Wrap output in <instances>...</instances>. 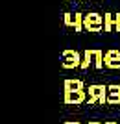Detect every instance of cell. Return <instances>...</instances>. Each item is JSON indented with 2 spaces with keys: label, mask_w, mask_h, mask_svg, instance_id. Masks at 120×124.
I'll return each mask as SVG.
<instances>
[{
  "label": "cell",
  "mask_w": 120,
  "mask_h": 124,
  "mask_svg": "<svg viewBox=\"0 0 120 124\" xmlns=\"http://www.w3.org/2000/svg\"><path fill=\"white\" fill-rule=\"evenodd\" d=\"M87 104L89 106H92V104L105 106L107 104V85H104V83L89 85V89H87Z\"/></svg>",
  "instance_id": "1"
},
{
  "label": "cell",
  "mask_w": 120,
  "mask_h": 124,
  "mask_svg": "<svg viewBox=\"0 0 120 124\" xmlns=\"http://www.w3.org/2000/svg\"><path fill=\"white\" fill-rule=\"evenodd\" d=\"M81 59H83V54H79L78 50H63L61 54V67L63 69H78L81 67Z\"/></svg>",
  "instance_id": "2"
},
{
  "label": "cell",
  "mask_w": 120,
  "mask_h": 124,
  "mask_svg": "<svg viewBox=\"0 0 120 124\" xmlns=\"http://www.w3.org/2000/svg\"><path fill=\"white\" fill-rule=\"evenodd\" d=\"M83 26L87 31H102V28H104V17L100 15V13H94V11H91V13H85V19H83Z\"/></svg>",
  "instance_id": "3"
},
{
  "label": "cell",
  "mask_w": 120,
  "mask_h": 124,
  "mask_svg": "<svg viewBox=\"0 0 120 124\" xmlns=\"http://www.w3.org/2000/svg\"><path fill=\"white\" fill-rule=\"evenodd\" d=\"M63 102H65V106H79V104L87 102V91L85 89H79V91H65Z\"/></svg>",
  "instance_id": "4"
},
{
  "label": "cell",
  "mask_w": 120,
  "mask_h": 124,
  "mask_svg": "<svg viewBox=\"0 0 120 124\" xmlns=\"http://www.w3.org/2000/svg\"><path fill=\"white\" fill-rule=\"evenodd\" d=\"M104 61H105V69L118 70V69H120V50H116V48L107 50V52H105V56H104Z\"/></svg>",
  "instance_id": "5"
},
{
  "label": "cell",
  "mask_w": 120,
  "mask_h": 124,
  "mask_svg": "<svg viewBox=\"0 0 120 124\" xmlns=\"http://www.w3.org/2000/svg\"><path fill=\"white\" fill-rule=\"evenodd\" d=\"M107 104L120 106V85H107Z\"/></svg>",
  "instance_id": "6"
},
{
  "label": "cell",
  "mask_w": 120,
  "mask_h": 124,
  "mask_svg": "<svg viewBox=\"0 0 120 124\" xmlns=\"http://www.w3.org/2000/svg\"><path fill=\"white\" fill-rule=\"evenodd\" d=\"M63 89L65 91H79V89H85V83L83 80H76V78H68V80H65L63 82Z\"/></svg>",
  "instance_id": "7"
},
{
  "label": "cell",
  "mask_w": 120,
  "mask_h": 124,
  "mask_svg": "<svg viewBox=\"0 0 120 124\" xmlns=\"http://www.w3.org/2000/svg\"><path fill=\"white\" fill-rule=\"evenodd\" d=\"M92 59H94V50L87 48V50L83 52V59H81V67H79V69L87 70V69H89V65L92 63Z\"/></svg>",
  "instance_id": "8"
},
{
  "label": "cell",
  "mask_w": 120,
  "mask_h": 124,
  "mask_svg": "<svg viewBox=\"0 0 120 124\" xmlns=\"http://www.w3.org/2000/svg\"><path fill=\"white\" fill-rule=\"evenodd\" d=\"M115 30V15L105 13L104 15V31H113Z\"/></svg>",
  "instance_id": "9"
},
{
  "label": "cell",
  "mask_w": 120,
  "mask_h": 124,
  "mask_svg": "<svg viewBox=\"0 0 120 124\" xmlns=\"http://www.w3.org/2000/svg\"><path fill=\"white\" fill-rule=\"evenodd\" d=\"M83 19H85V15L83 13H74V31H83L85 30V26H83Z\"/></svg>",
  "instance_id": "10"
},
{
  "label": "cell",
  "mask_w": 120,
  "mask_h": 124,
  "mask_svg": "<svg viewBox=\"0 0 120 124\" xmlns=\"http://www.w3.org/2000/svg\"><path fill=\"white\" fill-rule=\"evenodd\" d=\"M104 52L102 50H94V67L98 69V70H102V69L105 67V61H104Z\"/></svg>",
  "instance_id": "11"
},
{
  "label": "cell",
  "mask_w": 120,
  "mask_h": 124,
  "mask_svg": "<svg viewBox=\"0 0 120 124\" xmlns=\"http://www.w3.org/2000/svg\"><path fill=\"white\" fill-rule=\"evenodd\" d=\"M63 22H65V26L74 28V15L72 13H65V15H63Z\"/></svg>",
  "instance_id": "12"
},
{
  "label": "cell",
  "mask_w": 120,
  "mask_h": 124,
  "mask_svg": "<svg viewBox=\"0 0 120 124\" xmlns=\"http://www.w3.org/2000/svg\"><path fill=\"white\" fill-rule=\"evenodd\" d=\"M115 31L120 33V13H115Z\"/></svg>",
  "instance_id": "13"
},
{
  "label": "cell",
  "mask_w": 120,
  "mask_h": 124,
  "mask_svg": "<svg viewBox=\"0 0 120 124\" xmlns=\"http://www.w3.org/2000/svg\"><path fill=\"white\" fill-rule=\"evenodd\" d=\"M65 124H81V122H78V120H74V122H72V120H67Z\"/></svg>",
  "instance_id": "14"
},
{
  "label": "cell",
  "mask_w": 120,
  "mask_h": 124,
  "mask_svg": "<svg viewBox=\"0 0 120 124\" xmlns=\"http://www.w3.org/2000/svg\"><path fill=\"white\" fill-rule=\"evenodd\" d=\"M87 124H102V122H100V120H89Z\"/></svg>",
  "instance_id": "15"
},
{
  "label": "cell",
  "mask_w": 120,
  "mask_h": 124,
  "mask_svg": "<svg viewBox=\"0 0 120 124\" xmlns=\"http://www.w3.org/2000/svg\"><path fill=\"white\" fill-rule=\"evenodd\" d=\"M104 124H120V122H116V120H107V122H104Z\"/></svg>",
  "instance_id": "16"
},
{
  "label": "cell",
  "mask_w": 120,
  "mask_h": 124,
  "mask_svg": "<svg viewBox=\"0 0 120 124\" xmlns=\"http://www.w3.org/2000/svg\"><path fill=\"white\" fill-rule=\"evenodd\" d=\"M63 2H67V0H63Z\"/></svg>",
  "instance_id": "17"
},
{
  "label": "cell",
  "mask_w": 120,
  "mask_h": 124,
  "mask_svg": "<svg viewBox=\"0 0 120 124\" xmlns=\"http://www.w3.org/2000/svg\"><path fill=\"white\" fill-rule=\"evenodd\" d=\"M78 2H81V0H78Z\"/></svg>",
  "instance_id": "18"
}]
</instances>
